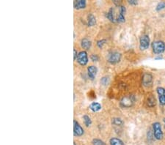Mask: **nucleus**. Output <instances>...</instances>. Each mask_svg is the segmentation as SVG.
<instances>
[{
    "mask_svg": "<svg viewBox=\"0 0 165 145\" xmlns=\"http://www.w3.org/2000/svg\"><path fill=\"white\" fill-rule=\"evenodd\" d=\"M73 145H76V143L74 142V143H73Z\"/></svg>",
    "mask_w": 165,
    "mask_h": 145,
    "instance_id": "nucleus-30",
    "label": "nucleus"
},
{
    "mask_svg": "<svg viewBox=\"0 0 165 145\" xmlns=\"http://www.w3.org/2000/svg\"><path fill=\"white\" fill-rule=\"evenodd\" d=\"M152 76L150 74H145L143 77V84L145 86H149L152 83Z\"/></svg>",
    "mask_w": 165,
    "mask_h": 145,
    "instance_id": "nucleus-14",
    "label": "nucleus"
},
{
    "mask_svg": "<svg viewBox=\"0 0 165 145\" xmlns=\"http://www.w3.org/2000/svg\"><path fill=\"white\" fill-rule=\"evenodd\" d=\"M129 3L130 5H135L137 3V0H128Z\"/></svg>",
    "mask_w": 165,
    "mask_h": 145,
    "instance_id": "nucleus-26",
    "label": "nucleus"
},
{
    "mask_svg": "<svg viewBox=\"0 0 165 145\" xmlns=\"http://www.w3.org/2000/svg\"><path fill=\"white\" fill-rule=\"evenodd\" d=\"M152 49L154 54H161L165 51V43L162 41H156L152 43Z\"/></svg>",
    "mask_w": 165,
    "mask_h": 145,
    "instance_id": "nucleus-1",
    "label": "nucleus"
},
{
    "mask_svg": "<svg viewBox=\"0 0 165 145\" xmlns=\"http://www.w3.org/2000/svg\"><path fill=\"white\" fill-rule=\"evenodd\" d=\"M96 24V19L95 17L92 14H89L87 16V26H93Z\"/></svg>",
    "mask_w": 165,
    "mask_h": 145,
    "instance_id": "nucleus-13",
    "label": "nucleus"
},
{
    "mask_svg": "<svg viewBox=\"0 0 165 145\" xmlns=\"http://www.w3.org/2000/svg\"><path fill=\"white\" fill-rule=\"evenodd\" d=\"M153 130H154V136L156 140H161L163 139L162 129H161V125L159 122H156L153 124Z\"/></svg>",
    "mask_w": 165,
    "mask_h": 145,
    "instance_id": "nucleus-2",
    "label": "nucleus"
},
{
    "mask_svg": "<svg viewBox=\"0 0 165 145\" xmlns=\"http://www.w3.org/2000/svg\"><path fill=\"white\" fill-rule=\"evenodd\" d=\"M163 121H164V128H165V118L164 119H163Z\"/></svg>",
    "mask_w": 165,
    "mask_h": 145,
    "instance_id": "nucleus-29",
    "label": "nucleus"
},
{
    "mask_svg": "<svg viewBox=\"0 0 165 145\" xmlns=\"http://www.w3.org/2000/svg\"><path fill=\"white\" fill-rule=\"evenodd\" d=\"M165 8V2H160L159 4L157 5V6H156V10L157 11H161V10L164 9Z\"/></svg>",
    "mask_w": 165,
    "mask_h": 145,
    "instance_id": "nucleus-20",
    "label": "nucleus"
},
{
    "mask_svg": "<svg viewBox=\"0 0 165 145\" xmlns=\"http://www.w3.org/2000/svg\"><path fill=\"white\" fill-rule=\"evenodd\" d=\"M77 62L82 66H85L88 62V56H87V54L85 51H80L78 54V56H77Z\"/></svg>",
    "mask_w": 165,
    "mask_h": 145,
    "instance_id": "nucleus-5",
    "label": "nucleus"
},
{
    "mask_svg": "<svg viewBox=\"0 0 165 145\" xmlns=\"http://www.w3.org/2000/svg\"><path fill=\"white\" fill-rule=\"evenodd\" d=\"M112 123L113 125H115V126H121L123 125V122L122 119H121L120 118H117V117L113 118L112 120Z\"/></svg>",
    "mask_w": 165,
    "mask_h": 145,
    "instance_id": "nucleus-17",
    "label": "nucleus"
},
{
    "mask_svg": "<svg viewBox=\"0 0 165 145\" xmlns=\"http://www.w3.org/2000/svg\"><path fill=\"white\" fill-rule=\"evenodd\" d=\"M107 43V41L104 39H102V40H100V41H98L97 42V46L100 49H101V48H103V46H104V44Z\"/></svg>",
    "mask_w": 165,
    "mask_h": 145,
    "instance_id": "nucleus-22",
    "label": "nucleus"
},
{
    "mask_svg": "<svg viewBox=\"0 0 165 145\" xmlns=\"http://www.w3.org/2000/svg\"><path fill=\"white\" fill-rule=\"evenodd\" d=\"M92 144L93 145H106L104 141H101L100 139H95L92 140Z\"/></svg>",
    "mask_w": 165,
    "mask_h": 145,
    "instance_id": "nucleus-21",
    "label": "nucleus"
},
{
    "mask_svg": "<svg viewBox=\"0 0 165 145\" xmlns=\"http://www.w3.org/2000/svg\"><path fill=\"white\" fill-rule=\"evenodd\" d=\"M125 15L123 14V13H119V15L117 17V22L118 23H123L125 22Z\"/></svg>",
    "mask_w": 165,
    "mask_h": 145,
    "instance_id": "nucleus-19",
    "label": "nucleus"
},
{
    "mask_svg": "<svg viewBox=\"0 0 165 145\" xmlns=\"http://www.w3.org/2000/svg\"><path fill=\"white\" fill-rule=\"evenodd\" d=\"M73 5L76 10L85 9L87 6V1L86 0H74Z\"/></svg>",
    "mask_w": 165,
    "mask_h": 145,
    "instance_id": "nucleus-8",
    "label": "nucleus"
},
{
    "mask_svg": "<svg viewBox=\"0 0 165 145\" xmlns=\"http://www.w3.org/2000/svg\"><path fill=\"white\" fill-rule=\"evenodd\" d=\"M121 59V54L117 51H112V52L109 53L108 55V58H107V61L109 62L110 64L114 65L118 63L120 61Z\"/></svg>",
    "mask_w": 165,
    "mask_h": 145,
    "instance_id": "nucleus-3",
    "label": "nucleus"
},
{
    "mask_svg": "<svg viewBox=\"0 0 165 145\" xmlns=\"http://www.w3.org/2000/svg\"><path fill=\"white\" fill-rule=\"evenodd\" d=\"M132 100H131V97H126V98H124L121 101V103L123 105V106H131V103H132Z\"/></svg>",
    "mask_w": 165,
    "mask_h": 145,
    "instance_id": "nucleus-16",
    "label": "nucleus"
},
{
    "mask_svg": "<svg viewBox=\"0 0 165 145\" xmlns=\"http://www.w3.org/2000/svg\"><path fill=\"white\" fill-rule=\"evenodd\" d=\"M109 143H110V145H125L122 140L115 137L112 138L109 140Z\"/></svg>",
    "mask_w": 165,
    "mask_h": 145,
    "instance_id": "nucleus-15",
    "label": "nucleus"
},
{
    "mask_svg": "<svg viewBox=\"0 0 165 145\" xmlns=\"http://www.w3.org/2000/svg\"><path fill=\"white\" fill-rule=\"evenodd\" d=\"M92 46V42L88 40L87 38H84V39L82 40L81 41V46L83 49L85 50H89L90 48H91Z\"/></svg>",
    "mask_w": 165,
    "mask_h": 145,
    "instance_id": "nucleus-10",
    "label": "nucleus"
},
{
    "mask_svg": "<svg viewBox=\"0 0 165 145\" xmlns=\"http://www.w3.org/2000/svg\"><path fill=\"white\" fill-rule=\"evenodd\" d=\"M87 73H88V76L90 79L93 80L96 76L98 73V69L95 66L90 65L87 68Z\"/></svg>",
    "mask_w": 165,
    "mask_h": 145,
    "instance_id": "nucleus-9",
    "label": "nucleus"
},
{
    "mask_svg": "<svg viewBox=\"0 0 165 145\" xmlns=\"http://www.w3.org/2000/svg\"><path fill=\"white\" fill-rule=\"evenodd\" d=\"M112 1L116 7L121 6V4H122L123 2V0H112Z\"/></svg>",
    "mask_w": 165,
    "mask_h": 145,
    "instance_id": "nucleus-23",
    "label": "nucleus"
},
{
    "mask_svg": "<svg viewBox=\"0 0 165 145\" xmlns=\"http://www.w3.org/2000/svg\"><path fill=\"white\" fill-rule=\"evenodd\" d=\"M83 119H84V123H85L86 127H89V126L92 124L91 119H90V116H87V115H84Z\"/></svg>",
    "mask_w": 165,
    "mask_h": 145,
    "instance_id": "nucleus-18",
    "label": "nucleus"
},
{
    "mask_svg": "<svg viewBox=\"0 0 165 145\" xmlns=\"http://www.w3.org/2000/svg\"><path fill=\"white\" fill-rule=\"evenodd\" d=\"M73 134L75 136H82L84 134V130L77 121H73Z\"/></svg>",
    "mask_w": 165,
    "mask_h": 145,
    "instance_id": "nucleus-6",
    "label": "nucleus"
},
{
    "mask_svg": "<svg viewBox=\"0 0 165 145\" xmlns=\"http://www.w3.org/2000/svg\"><path fill=\"white\" fill-rule=\"evenodd\" d=\"M91 59H92V61H93V62H97V61H98L99 57L96 54H92L91 56Z\"/></svg>",
    "mask_w": 165,
    "mask_h": 145,
    "instance_id": "nucleus-25",
    "label": "nucleus"
},
{
    "mask_svg": "<svg viewBox=\"0 0 165 145\" xmlns=\"http://www.w3.org/2000/svg\"><path fill=\"white\" fill-rule=\"evenodd\" d=\"M150 46V38L147 35H143L139 39V48L142 51L148 49Z\"/></svg>",
    "mask_w": 165,
    "mask_h": 145,
    "instance_id": "nucleus-4",
    "label": "nucleus"
},
{
    "mask_svg": "<svg viewBox=\"0 0 165 145\" xmlns=\"http://www.w3.org/2000/svg\"><path fill=\"white\" fill-rule=\"evenodd\" d=\"M156 59L157 60V59H162V57L161 56H159V57H156Z\"/></svg>",
    "mask_w": 165,
    "mask_h": 145,
    "instance_id": "nucleus-28",
    "label": "nucleus"
},
{
    "mask_svg": "<svg viewBox=\"0 0 165 145\" xmlns=\"http://www.w3.org/2000/svg\"><path fill=\"white\" fill-rule=\"evenodd\" d=\"M107 18H108L111 22L115 23L117 22V19L115 18V15H114V9L113 8H111L107 13Z\"/></svg>",
    "mask_w": 165,
    "mask_h": 145,
    "instance_id": "nucleus-11",
    "label": "nucleus"
},
{
    "mask_svg": "<svg viewBox=\"0 0 165 145\" xmlns=\"http://www.w3.org/2000/svg\"><path fill=\"white\" fill-rule=\"evenodd\" d=\"M101 105L97 102H93L90 105V109L93 112H98L101 109Z\"/></svg>",
    "mask_w": 165,
    "mask_h": 145,
    "instance_id": "nucleus-12",
    "label": "nucleus"
},
{
    "mask_svg": "<svg viewBox=\"0 0 165 145\" xmlns=\"http://www.w3.org/2000/svg\"><path fill=\"white\" fill-rule=\"evenodd\" d=\"M101 82L103 85H107L109 83V78L103 77L101 80Z\"/></svg>",
    "mask_w": 165,
    "mask_h": 145,
    "instance_id": "nucleus-24",
    "label": "nucleus"
},
{
    "mask_svg": "<svg viewBox=\"0 0 165 145\" xmlns=\"http://www.w3.org/2000/svg\"><path fill=\"white\" fill-rule=\"evenodd\" d=\"M157 90L158 95H159V100L160 104L162 106L165 105V89L163 87H158L156 89Z\"/></svg>",
    "mask_w": 165,
    "mask_h": 145,
    "instance_id": "nucleus-7",
    "label": "nucleus"
},
{
    "mask_svg": "<svg viewBox=\"0 0 165 145\" xmlns=\"http://www.w3.org/2000/svg\"><path fill=\"white\" fill-rule=\"evenodd\" d=\"M73 52H74V56H73L74 60H76V59H77V56H78V53H77L76 50V49L73 50Z\"/></svg>",
    "mask_w": 165,
    "mask_h": 145,
    "instance_id": "nucleus-27",
    "label": "nucleus"
}]
</instances>
